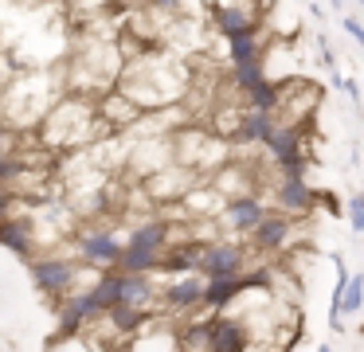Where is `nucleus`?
Here are the masks:
<instances>
[{
    "label": "nucleus",
    "mask_w": 364,
    "mask_h": 352,
    "mask_svg": "<svg viewBox=\"0 0 364 352\" xmlns=\"http://www.w3.org/2000/svg\"><path fill=\"white\" fill-rule=\"evenodd\" d=\"M168 239H173V227H168L165 219H145V223H137L126 239L118 270L122 274H157L161 255L173 247Z\"/></svg>",
    "instance_id": "obj_1"
},
{
    "label": "nucleus",
    "mask_w": 364,
    "mask_h": 352,
    "mask_svg": "<svg viewBox=\"0 0 364 352\" xmlns=\"http://www.w3.org/2000/svg\"><path fill=\"white\" fill-rule=\"evenodd\" d=\"M98 274L102 270L82 274V262H75V258H67V255H36L32 262H28V278H32V286L40 289V294H48V297L75 294V289L82 286V278L95 286Z\"/></svg>",
    "instance_id": "obj_2"
},
{
    "label": "nucleus",
    "mask_w": 364,
    "mask_h": 352,
    "mask_svg": "<svg viewBox=\"0 0 364 352\" xmlns=\"http://www.w3.org/2000/svg\"><path fill=\"white\" fill-rule=\"evenodd\" d=\"M43 133H48V145H79V141H90V133H95V110H90V102L51 106L48 122H43Z\"/></svg>",
    "instance_id": "obj_3"
},
{
    "label": "nucleus",
    "mask_w": 364,
    "mask_h": 352,
    "mask_svg": "<svg viewBox=\"0 0 364 352\" xmlns=\"http://www.w3.org/2000/svg\"><path fill=\"white\" fill-rule=\"evenodd\" d=\"M247 266H251V255L239 239H215V242H204L200 250V270L204 278H243Z\"/></svg>",
    "instance_id": "obj_4"
},
{
    "label": "nucleus",
    "mask_w": 364,
    "mask_h": 352,
    "mask_svg": "<svg viewBox=\"0 0 364 352\" xmlns=\"http://www.w3.org/2000/svg\"><path fill=\"white\" fill-rule=\"evenodd\" d=\"M75 250H79V258L90 266V270L106 274V270H118L126 242H122L110 227H87V231L75 235Z\"/></svg>",
    "instance_id": "obj_5"
},
{
    "label": "nucleus",
    "mask_w": 364,
    "mask_h": 352,
    "mask_svg": "<svg viewBox=\"0 0 364 352\" xmlns=\"http://www.w3.org/2000/svg\"><path fill=\"white\" fill-rule=\"evenodd\" d=\"M267 153L282 164V176H298L306 180V153H301V125H290V122H278L270 129V137L262 141Z\"/></svg>",
    "instance_id": "obj_6"
},
{
    "label": "nucleus",
    "mask_w": 364,
    "mask_h": 352,
    "mask_svg": "<svg viewBox=\"0 0 364 352\" xmlns=\"http://www.w3.org/2000/svg\"><path fill=\"white\" fill-rule=\"evenodd\" d=\"M223 227H228L231 235H255V227L267 219V203L259 200L255 192H247V196H228V203H223Z\"/></svg>",
    "instance_id": "obj_7"
},
{
    "label": "nucleus",
    "mask_w": 364,
    "mask_h": 352,
    "mask_svg": "<svg viewBox=\"0 0 364 352\" xmlns=\"http://www.w3.org/2000/svg\"><path fill=\"white\" fill-rule=\"evenodd\" d=\"M204 274H184V278H168V286H161V305L168 313H196L204 305Z\"/></svg>",
    "instance_id": "obj_8"
},
{
    "label": "nucleus",
    "mask_w": 364,
    "mask_h": 352,
    "mask_svg": "<svg viewBox=\"0 0 364 352\" xmlns=\"http://www.w3.org/2000/svg\"><path fill=\"white\" fill-rule=\"evenodd\" d=\"M212 352H251V329L235 313L212 317Z\"/></svg>",
    "instance_id": "obj_9"
},
{
    "label": "nucleus",
    "mask_w": 364,
    "mask_h": 352,
    "mask_svg": "<svg viewBox=\"0 0 364 352\" xmlns=\"http://www.w3.org/2000/svg\"><path fill=\"white\" fill-rule=\"evenodd\" d=\"M290 235H294V219L286 215V211H267V219L255 227L251 242H255L259 255H278V250L290 242Z\"/></svg>",
    "instance_id": "obj_10"
},
{
    "label": "nucleus",
    "mask_w": 364,
    "mask_h": 352,
    "mask_svg": "<svg viewBox=\"0 0 364 352\" xmlns=\"http://www.w3.org/2000/svg\"><path fill=\"white\" fill-rule=\"evenodd\" d=\"M274 200H278V211H286V215H306L309 208H314L317 192L309 188V180H298V176H282L274 188Z\"/></svg>",
    "instance_id": "obj_11"
},
{
    "label": "nucleus",
    "mask_w": 364,
    "mask_h": 352,
    "mask_svg": "<svg viewBox=\"0 0 364 352\" xmlns=\"http://www.w3.org/2000/svg\"><path fill=\"white\" fill-rule=\"evenodd\" d=\"M0 247L9 250V255L24 258V262H32L36 258V227L28 223V219H4L0 223Z\"/></svg>",
    "instance_id": "obj_12"
},
{
    "label": "nucleus",
    "mask_w": 364,
    "mask_h": 352,
    "mask_svg": "<svg viewBox=\"0 0 364 352\" xmlns=\"http://www.w3.org/2000/svg\"><path fill=\"white\" fill-rule=\"evenodd\" d=\"M200 250H204V242H188V247H168L165 255H161L157 274H165V278H184V274H196V270H200Z\"/></svg>",
    "instance_id": "obj_13"
},
{
    "label": "nucleus",
    "mask_w": 364,
    "mask_h": 352,
    "mask_svg": "<svg viewBox=\"0 0 364 352\" xmlns=\"http://www.w3.org/2000/svg\"><path fill=\"white\" fill-rule=\"evenodd\" d=\"M212 23H215V31H220L223 39H235V36H243V31H255V16H251V8H243V4H215L212 8Z\"/></svg>",
    "instance_id": "obj_14"
},
{
    "label": "nucleus",
    "mask_w": 364,
    "mask_h": 352,
    "mask_svg": "<svg viewBox=\"0 0 364 352\" xmlns=\"http://www.w3.org/2000/svg\"><path fill=\"white\" fill-rule=\"evenodd\" d=\"M239 294H243V278H208L204 305H200V309H208L212 317L215 313H228L231 305L239 302Z\"/></svg>",
    "instance_id": "obj_15"
},
{
    "label": "nucleus",
    "mask_w": 364,
    "mask_h": 352,
    "mask_svg": "<svg viewBox=\"0 0 364 352\" xmlns=\"http://www.w3.org/2000/svg\"><path fill=\"white\" fill-rule=\"evenodd\" d=\"M282 90H286V78H282V82H278V78H262L259 86H251V90L243 94L247 110H259V114H278V106H282Z\"/></svg>",
    "instance_id": "obj_16"
},
{
    "label": "nucleus",
    "mask_w": 364,
    "mask_h": 352,
    "mask_svg": "<svg viewBox=\"0 0 364 352\" xmlns=\"http://www.w3.org/2000/svg\"><path fill=\"white\" fill-rule=\"evenodd\" d=\"M278 125L274 114H259V110H243V117H239V129L231 141H239V145H251V141H267L270 129Z\"/></svg>",
    "instance_id": "obj_17"
},
{
    "label": "nucleus",
    "mask_w": 364,
    "mask_h": 352,
    "mask_svg": "<svg viewBox=\"0 0 364 352\" xmlns=\"http://www.w3.org/2000/svg\"><path fill=\"white\" fill-rule=\"evenodd\" d=\"M106 325L110 329H118L122 336H129V333H137V329H145L149 325V309H141V305H126V302H118L110 313H106Z\"/></svg>",
    "instance_id": "obj_18"
},
{
    "label": "nucleus",
    "mask_w": 364,
    "mask_h": 352,
    "mask_svg": "<svg viewBox=\"0 0 364 352\" xmlns=\"http://www.w3.org/2000/svg\"><path fill=\"white\" fill-rule=\"evenodd\" d=\"M228 55H231V67H251V63H262V43L255 31H243V36L228 39Z\"/></svg>",
    "instance_id": "obj_19"
},
{
    "label": "nucleus",
    "mask_w": 364,
    "mask_h": 352,
    "mask_svg": "<svg viewBox=\"0 0 364 352\" xmlns=\"http://www.w3.org/2000/svg\"><path fill=\"white\" fill-rule=\"evenodd\" d=\"M181 348L184 352H212V321H188L181 333Z\"/></svg>",
    "instance_id": "obj_20"
},
{
    "label": "nucleus",
    "mask_w": 364,
    "mask_h": 352,
    "mask_svg": "<svg viewBox=\"0 0 364 352\" xmlns=\"http://www.w3.org/2000/svg\"><path fill=\"white\" fill-rule=\"evenodd\" d=\"M262 78H270L262 63H251V67H235V70H231V82L239 86V94H247L251 86H259Z\"/></svg>",
    "instance_id": "obj_21"
},
{
    "label": "nucleus",
    "mask_w": 364,
    "mask_h": 352,
    "mask_svg": "<svg viewBox=\"0 0 364 352\" xmlns=\"http://www.w3.org/2000/svg\"><path fill=\"white\" fill-rule=\"evenodd\" d=\"M364 309V274H353L345 289V317H356Z\"/></svg>",
    "instance_id": "obj_22"
},
{
    "label": "nucleus",
    "mask_w": 364,
    "mask_h": 352,
    "mask_svg": "<svg viewBox=\"0 0 364 352\" xmlns=\"http://www.w3.org/2000/svg\"><path fill=\"white\" fill-rule=\"evenodd\" d=\"M345 215H348V227H353L356 235H364V192L348 196V203H345Z\"/></svg>",
    "instance_id": "obj_23"
},
{
    "label": "nucleus",
    "mask_w": 364,
    "mask_h": 352,
    "mask_svg": "<svg viewBox=\"0 0 364 352\" xmlns=\"http://www.w3.org/2000/svg\"><path fill=\"white\" fill-rule=\"evenodd\" d=\"M16 176H24V164L16 161V156H9V153H0V188H9Z\"/></svg>",
    "instance_id": "obj_24"
},
{
    "label": "nucleus",
    "mask_w": 364,
    "mask_h": 352,
    "mask_svg": "<svg viewBox=\"0 0 364 352\" xmlns=\"http://www.w3.org/2000/svg\"><path fill=\"white\" fill-rule=\"evenodd\" d=\"M16 200H20V196L12 192V188H0V223H4V219H12V211H16Z\"/></svg>",
    "instance_id": "obj_25"
},
{
    "label": "nucleus",
    "mask_w": 364,
    "mask_h": 352,
    "mask_svg": "<svg viewBox=\"0 0 364 352\" xmlns=\"http://www.w3.org/2000/svg\"><path fill=\"white\" fill-rule=\"evenodd\" d=\"M317 55H321L325 70H337V55H333V47H329V39H325V36H317Z\"/></svg>",
    "instance_id": "obj_26"
},
{
    "label": "nucleus",
    "mask_w": 364,
    "mask_h": 352,
    "mask_svg": "<svg viewBox=\"0 0 364 352\" xmlns=\"http://www.w3.org/2000/svg\"><path fill=\"white\" fill-rule=\"evenodd\" d=\"M345 31H348V36H353L360 47H364V23L356 20V16H345Z\"/></svg>",
    "instance_id": "obj_27"
},
{
    "label": "nucleus",
    "mask_w": 364,
    "mask_h": 352,
    "mask_svg": "<svg viewBox=\"0 0 364 352\" xmlns=\"http://www.w3.org/2000/svg\"><path fill=\"white\" fill-rule=\"evenodd\" d=\"M317 200L325 203V211H329V215H341V211H345V208L337 203V196H317Z\"/></svg>",
    "instance_id": "obj_28"
},
{
    "label": "nucleus",
    "mask_w": 364,
    "mask_h": 352,
    "mask_svg": "<svg viewBox=\"0 0 364 352\" xmlns=\"http://www.w3.org/2000/svg\"><path fill=\"white\" fill-rule=\"evenodd\" d=\"M345 94H348V98H353V102H360V86H356L353 78H345Z\"/></svg>",
    "instance_id": "obj_29"
},
{
    "label": "nucleus",
    "mask_w": 364,
    "mask_h": 352,
    "mask_svg": "<svg viewBox=\"0 0 364 352\" xmlns=\"http://www.w3.org/2000/svg\"><path fill=\"white\" fill-rule=\"evenodd\" d=\"M4 145H9V125L0 122V153H4Z\"/></svg>",
    "instance_id": "obj_30"
},
{
    "label": "nucleus",
    "mask_w": 364,
    "mask_h": 352,
    "mask_svg": "<svg viewBox=\"0 0 364 352\" xmlns=\"http://www.w3.org/2000/svg\"><path fill=\"white\" fill-rule=\"evenodd\" d=\"M329 4H333V12H341V8H345V0H329Z\"/></svg>",
    "instance_id": "obj_31"
},
{
    "label": "nucleus",
    "mask_w": 364,
    "mask_h": 352,
    "mask_svg": "<svg viewBox=\"0 0 364 352\" xmlns=\"http://www.w3.org/2000/svg\"><path fill=\"white\" fill-rule=\"evenodd\" d=\"M314 352H333V348H329V344H317V348H314Z\"/></svg>",
    "instance_id": "obj_32"
},
{
    "label": "nucleus",
    "mask_w": 364,
    "mask_h": 352,
    "mask_svg": "<svg viewBox=\"0 0 364 352\" xmlns=\"http://www.w3.org/2000/svg\"><path fill=\"white\" fill-rule=\"evenodd\" d=\"M360 336H364V321H360Z\"/></svg>",
    "instance_id": "obj_33"
},
{
    "label": "nucleus",
    "mask_w": 364,
    "mask_h": 352,
    "mask_svg": "<svg viewBox=\"0 0 364 352\" xmlns=\"http://www.w3.org/2000/svg\"><path fill=\"white\" fill-rule=\"evenodd\" d=\"M137 4H145V0H137Z\"/></svg>",
    "instance_id": "obj_34"
},
{
    "label": "nucleus",
    "mask_w": 364,
    "mask_h": 352,
    "mask_svg": "<svg viewBox=\"0 0 364 352\" xmlns=\"http://www.w3.org/2000/svg\"><path fill=\"white\" fill-rule=\"evenodd\" d=\"M360 4H364V0H360Z\"/></svg>",
    "instance_id": "obj_35"
}]
</instances>
